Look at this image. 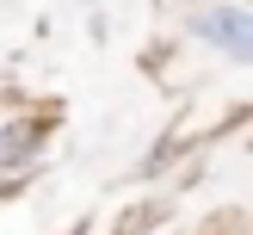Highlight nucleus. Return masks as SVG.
Instances as JSON below:
<instances>
[{
	"label": "nucleus",
	"mask_w": 253,
	"mask_h": 235,
	"mask_svg": "<svg viewBox=\"0 0 253 235\" xmlns=\"http://www.w3.org/2000/svg\"><path fill=\"white\" fill-rule=\"evenodd\" d=\"M198 31L216 37L229 56H247V44H253V25H247L241 6H210V12H198Z\"/></svg>",
	"instance_id": "1"
}]
</instances>
